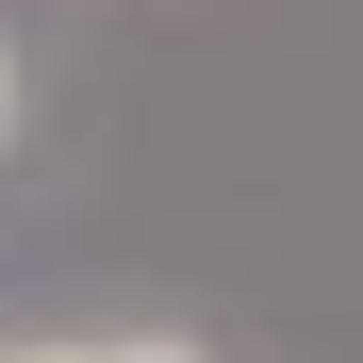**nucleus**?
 Returning <instances> with one entry per match:
<instances>
[{"label":"nucleus","instance_id":"1","mask_svg":"<svg viewBox=\"0 0 363 363\" xmlns=\"http://www.w3.org/2000/svg\"><path fill=\"white\" fill-rule=\"evenodd\" d=\"M99 363H199V347H182V330H133V347H99Z\"/></svg>","mask_w":363,"mask_h":363},{"label":"nucleus","instance_id":"2","mask_svg":"<svg viewBox=\"0 0 363 363\" xmlns=\"http://www.w3.org/2000/svg\"><path fill=\"white\" fill-rule=\"evenodd\" d=\"M0 363H99V347H0Z\"/></svg>","mask_w":363,"mask_h":363},{"label":"nucleus","instance_id":"3","mask_svg":"<svg viewBox=\"0 0 363 363\" xmlns=\"http://www.w3.org/2000/svg\"><path fill=\"white\" fill-rule=\"evenodd\" d=\"M0 133H17V50H0Z\"/></svg>","mask_w":363,"mask_h":363}]
</instances>
